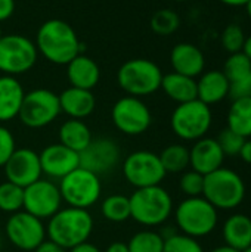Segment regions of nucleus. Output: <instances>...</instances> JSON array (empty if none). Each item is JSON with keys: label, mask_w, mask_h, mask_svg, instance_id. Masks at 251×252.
Returning <instances> with one entry per match:
<instances>
[{"label": "nucleus", "mask_w": 251, "mask_h": 252, "mask_svg": "<svg viewBox=\"0 0 251 252\" xmlns=\"http://www.w3.org/2000/svg\"><path fill=\"white\" fill-rule=\"evenodd\" d=\"M34 44L44 59L56 65H67L81 53L77 32L62 19L44 21L37 31Z\"/></svg>", "instance_id": "f257e3e1"}, {"label": "nucleus", "mask_w": 251, "mask_h": 252, "mask_svg": "<svg viewBox=\"0 0 251 252\" xmlns=\"http://www.w3.org/2000/svg\"><path fill=\"white\" fill-rule=\"evenodd\" d=\"M93 230V219L87 210L61 208L49 219L46 235L49 239L65 250H71L83 242H87Z\"/></svg>", "instance_id": "f03ea898"}, {"label": "nucleus", "mask_w": 251, "mask_h": 252, "mask_svg": "<svg viewBox=\"0 0 251 252\" xmlns=\"http://www.w3.org/2000/svg\"><path fill=\"white\" fill-rule=\"evenodd\" d=\"M129 201L130 217L146 227L163 224L173 211V199L160 185L136 189Z\"/></svg>", "instance_id": "7ed1b4c3"}, {"label": "nucleus", "mask_w": 251, "mask_h": 252, "mask_svg": "<svg viewBox=\"0 0 251 252\" xmlns=\"http://www.w3.org/2000/svg\"><path fill=\"white\" fill-rule=\"evenodd\" d=\"M163 72L160 66L143 58L124 62L117 72V83L127 96L143 97L155 93L161 87Z\"/></svg>", "instance_id": "20e7f679"}, {"label": "nucleus", "mask_w": 251, "mask_h": 252, "mask_svg": "<svg viewBox=\"0 0 251 252\" xmlns=\"http://www.w3.org/2000/svg\"><path fill=\"white\" fill-rule=\"evenodd\" d=\"M203 196L216 210H234L246 198V185L238 173L220 167L204 176Z\"/></svg>", "instance_id": "39448f33"}, {"label": "nucleus", "mask_w": 251, "mask_h": 252, "mask_svg": "<svg viewBox=\"0 0 251 252\" xmlns=\"http://www.w3.org/2000/svg\"><path fill=\"white\" fill-rule=\"evenodd\" d=\"M175 217L182 233L194 239L210 235L217 226V210L204 196L182 201L176 208Z\"/></svg>", "instance_id": "423d86ee"}, {"label": "nucleus", "mask_w": 251, "mask_h": 252, "mask_svg": "<svg viewBox=\"0 0 251 252\" xmlns=\"http://www.w3.org/2000/svg\"><path fill=\"white\" fill-rule=\"evenodd\" d=\"M213 114L209 105L198 99L179 103L172 114V130L183 140H200L210 130Z\"/></svg>", "instance_id": "0eeeda50"}, {"label": "nucleus", "mask_w": 251, "mask_h": 252, "mask_svg": "<svg viewBox=\"0 0 251 252\" xmlns=\"http://www.w3.org/2000/svg\"><path fill=\"white\" fill-rule=\"evenodd\" d=\"M58 188L62 196V202H67L68 207L81 210H87L95 205L102 192L99 176L81 167L61 179Z\"/></svg>", "instance_id": "6e6552de"}, {"label": "nucleus", "mask_w": 251, "mask_h": 252, "mask_svg": "<svg viewBox=\"0 0 251 252\" xmlns=\"http://www.w3.org/2000/svg\"><path fill=\"white\" fill-rule=\"evenodd\" d=\"M59 114V96L47 89H36L25 93L18 118L25 127L41 128L53 123Z\"/></svg>", "instance_id": "1a4fd4ad"}, {"label": "nucleus", "mask_w": 251, "mask_h": 252, "mask_svg": "<svg viewBox=\"0 0 251 252\" xmlns=\"http://www.w3.org/2000/svg\"><path fill=\"white\" fill-rule=\"evenodd\" d=\"M37 61L36 44L21 35L7 34L0 37V72L3 75H19L30 71Z\"/></svg>", "instance_id": "9d476101"}, {"label": "nucleus", "mask_w": 251, "mask_h": 252, "mask_svg": "<svg viewBox=\"0 0 251 252\" xmlns=\"http://www.w3.org/2000/svg\"><path fill=\"white\" fill-rule=\"evenodd\" d=\"M123 174L132 186L141 189L158 186L164 180L167 173L163 168V164L157 154L149 151H138L130 154L124 159Z\"/></svg>", "instance_id": "9b49d317"}, {"label": "nucleus", "mask_w": 251, "mask_h": 252, "mask_svg": "<svg viewBox=\"0 0 251 252\" xmlns=\"http://www.w3.org/2000/svg\"><path fill=\"white\" fill-rule=\"evenodd\" d=\"M111 118L117 130L127 136H138L145 133L152 121L149 108L141 97L124 96L118 99L111 111Z\"/></svg>", "instance_id": "f8f14e48"}, {"label": "nucleus", "mask_w": 251, "mask_h": 252, "mask_svg": "<svg viewBox=\"0 0 251 252\" xmlns=\"http://www.w3.org/2000/svg\"><path fill=\"white\" fill-rule=\"evenodd\" d=\"M4 232L10 244L22 251H36V248L46 241L43 221L27 211L13 213L6 221Z\"/></svg>", "instance_id": "ddd939ff"}, {"label": "nucleus", "mask_w": 251, "mask_h": 252, "mask_svg": "<svg viewBox=\"0 0 251 252\" xmlns=\"http://www.w3.org/2000/svg\"><path fill=\"white\" fill-rule=\"evenodd\" d=\"M62 196L59 188L49 180H37L24 189V211L44 220L61 210Z\"/></svg>", "instance_id": "4468645a"}, {"label": "nucleus", "mask_w": 251, "mask_h": 252, "mask_svg": "<svg viewBox=\"0 0 251 252\" xmlns=\"http://www.w3.org/2000/svg\"><path fill=\"white\" fill-rule=\"evenodd\" d=\"M7 182L25 189L41 179L40 157L33 149H15L12 157L3 165Z\"/></svg>", "instance_id": "2eb2a0df"}, {"label": "nucleus", "mask_w": 251, "mask_h": 252, "mask_svg": "<svg viewBox=\"0 0 251 252\" xmlns=\"http://www.w3.org/2000/svg\"><path fill=\"white\" fill-rule=\"evenodd\" d=\"M120 149L111 139H96L78 154L80 167L95 173L96 176L109 173L115 168L120 161Z\"/></svg>", "instance_id": "dca6fc26"}, {"label": "nucleus", "mask_w": 251, "mask_h": 252, "mask_svg": "<svg viewBox=\"0 0 251 252\" xmlns=\"http://www.w3.org/2000/svg\"><path fill=\"white\" fill-rule=\"evenodd\" d=\"M41 173L52 179H64L67 174L80 167V157L77 152L68 149L61 143L50 145L38 154Z\"/></svg>", "instance_id": "f3484780"}, {"label": "nucleus", "mask_w": 251, "mask_h": 252, "mask_svg": "<svg viewBox=\"0 0 251 252\" xmlns=\"http://www.w3.org/2000/svg\"><path fill=\"white\" fill-rule=\"evenodd\" d=\"M225 154L222 152L216 139L203 137L195 140V145L189 151V165L194 171L207 176L222 167Z\"/></svg>", "instance_id": "a211bd4d"}, {"label": "nucleus", "mask_w": 251, "mask_h": 252, "mask_svg": "<svg viewBox=\"0 0 251 252\" xmlns=\"http://www.w3.org/2000/svg\"><path fill=\"white\" fill-rule=\"evenodd\" d=\"M173 71L186 77H200L206 68V56L200 47L192 43H178L170 53Z\"/></svg>", "instance_id": "6ab92c4d"}, {"label": "nucleus", "mask_w": 251, "mask_h": 252, "mask_svg": "<svg viewBox=\"0 0 251 252\" xmlns=\"http://www.w3.org/2000/svg\"><path fill=\"white\" fill-rule=\"evenodd\" d=\"M229 96V80L223 71H206L197 80V99L206 105H215Z\"/></svg>", "instance_id": "aec40b11"}, {"label": "nucleus", "mask_w": 251, "mask_h": 252, "mask_svg": "<svg viewBox=\"0 0 251 252\" xmlns=\"http://www.w3.org/2000/svg\"><path fill=\"white\" fill-rule=\"evenodd\" d=\"M67 78L71 87L92 90L99 83L101 69L92 58L80 53L67 63Z\"/></svg>", "instance_id": "412c9836"}, {"label": "nucleus", "mask_w": 251, "mask_h": 252, "mask_svg": "<svg viewBox=\"0 0 251 252\" xmlns=\"http://www.w3.org/2000/svg\"><path fill=\"white\" fill-rule=\"evenodd\" d=\"M61 111L70 118L83 120L89 117L96 106V99L92 90H84L78 87H68L59 94Z\"/></svg>", "instance_id": "4be33fe9"}, {"label": "nucleus", "mask_w": 251, "mask_h": 252, "mask_svg": "<svg viewBox=\"0 0 251 252\" xmlns=\"http://www.w3.org/2000/svg\"><path fill=\"white\" fill-rule=\"evenodd\" d=\"M25 92L21 83L12 75L0 77V123L18 117Z\"/></svg>", "instance_id": "5701e85b"}, {"label": "nucleus", "mask_w": 251, "mask_h": 252, "mask_svg": "<svg viewBox=\"0 0 251 252\" xmlns=\"http://www.w3.org/2000/svg\"><path fill=\"white\" fill-rule=\"evenodd\" d=\"M160 89H163V92L178 103H185L197 99V80L178 74L175 71L163 75Z\"/></svg>", "instance_id": "b1692460"}, {"label": "nucleus", "mask_w": 251, "mask_h": 252, "mask_svg": "<svg viewBox=\"0 0 251 252\" xmlns=\"http://www.w3.org/2000/svg\"><path fill=\"white\" fill-rule=\"evenodd\" d=\"M223 239L228 247L243 251L251 245V219L244 214H234L223 224Z\"/></svg>", "instance_id": "393cba45"}, {"label": "nucleus", "mask_w": 251, "mask_h": 252, "mask_svg": "<svg viewBox=\"0 0 251 252\" xmlns=\"http://www.w3.org/2000/svg\"><path fill=\"white\" fill-rule=\"evenodd\" d=\"M92 142V133L83 120L70 118L59 128V143L80 154Z\"/></svg>", "instance_id": "a878e982"}, {"label": "nucleus", "mask_w": 251, "mask_h": 252, "mask_svg": "<svg viewBox=\"0 0 251 252\" xmlns=\"http://www.w3.org/2000/svg\"><path fill=\"white\" fill-rule=\"evenodd\" d=\"M228 128L238 133L244 139L251 137V97L232 100L228 111Z\"/></svg>", "instance_id": "bb28decb"}, {"label": "nucleus", "mask_w": 251, "mask_h": 252, "mask_svg": "<svg viewBox=\"0 0 251 252\" xmlns=\"http://www.w3.org/2000/svg\"><path fill=\"white\" fill-rule=\"evenodd\" d=\"M158 157L166 173H182L189 165V149L183 145H170Z\"/></svg>", "instance_id": "cd10ccee"}, {"label": "nucleus", "mask_w": 251, "mask_h": 252, "mask_svg": "<svg viewBox=\"0 0 251 252\" xmlns=\"http://www.w3.org/2000/svg\"><path fill=\"white\" fill-rule=\"evenodd\" d=\"M102 216L112 223H123L130 219V201L124 195H111L101 205Z\"/></svg>", "instance_id": "c85d7f7f"}, {"label": "nucleus", "mask_w": 251, "mask_h": 252, "mask_svg": "<svg viewBox=\"0 0 251 252\" xmlns=\"http://www.w3.org/2000/svg\"><path fill=\"white\" fill-rule=\"evenodd\" d=\"M179 25H180V18L172 9H160V10H157L151 16V21H149L151 30L157 35H161V37L172 35L173 32L178 31Z\"/></svg>", "instance_id": "c756f323"}, {"label": "nucleus", "mask_w": 251, "mask_h": 252, "mask_svg": "<svg viewBox=\"0 0 251 252\" xmlns=\"http://www.w3.org/2000/svg\"><path fill=\"white\" fill-rule=\"evenodd\" d=\"M127 247H129V252H163L164 239L157 232L142 230L135 236H132Z\"/></svg>", "instance_id": "7c9ffc66"}, {"label": "nucleus", "mask_w": 251, "mask_h": 252, "mask_svg": "<svg viewBox=\"0 0 251 252\" xmlns=\"http://www.w3.org/2000/svg\"><path fill=\"white\" fill-rule=\"evenodd\" d=\"M24 207V189L10 183H0V210L4 213H18Z\"/></svg>", "instance_id": "2f4dec72"}, {"label": "nucleus", "mask_w": 251, "mask_h": 252, "mask_svg": "<svg viewBox=\"0 0 251 252\" xmlns=\"http://www.w3.org/2000/svg\"><path fill=\"white\" fill-rule=\"evenodd\" d=\"M223 74L231 81L244 78L251 74V61L244 52L231 53L223 65Z\"/></svg>", "instance_id": "473e14b6"}, {"label": "nucleus", "mask_w": 251, "mask_h": 252, "mask_svg": "<svg viewBox=\"0 0 251 252\" xmlns=\"http://www.w3.org/2000/svg\"><path fill=\"white\" fill-rule=\"evenodd\" d=\"M246 32L243 30V27H240L238 24H229L225 27L223 32H222V46L226 52L231 53H237V52H243L244 43H246Z\"/></svg>", "instance_id": "72a5a7b5"}, {"label": "nucleus", "mask_w": 251, "mask_h": 252, "mask_svg": "<svg viewBox=\"0 0 251 252\" xmlns=\"http://www.w3.org/2000/svg\"><path fill=\"white\" fill-rule=\"evenodd\" d=\"M163 252H204V250L197 239L183 233H175L173 236L164 239Z\"/></svg>", "instance_id": "f704fd0d"}, {"label": "nucleus", "mask_w": 251, "mask_h": 252, "mask_svg": "<svg viewBox=\"0 0 251 252\" xmlns=\"http://www.w3.org/2000/svg\"><path fill=\"white\" fill-rule=\"evenodd\" d=\"M216 140H217V143H219L222 152L225 154V157H226V155H231V157L240 155L241 148H243V145H244V142H246V139H244L243 136H240L238 133L232 131V130L228 128V127H226L225 130L220 131V134L217 136Z\"/></svg>", "instance_id": "c9c22d12"}, {"label": "nucleus", "mask_w": 251, "mask_h": 252, "mask_svg": "<svg viewBox=\"0 0 251 252\" xmlns=\"http://www.w3.org/2000/svg\"><path fill=\"white\" fill-rule=\"evenodd\" d=\"M180 190L188 196V198H194V196H203V190H204V176L191 170L183 173V176L180 177L179 182Z\"/></svg>", "instance_id": "e433bc0d"}, {"label": "nucleus", "mask_w": 251, "mask_h": 252, "mask_svg": "<svg viewBox=\"0 0 251 252\" xmlns=\"http://www.w3.org/2000/svg\"><path fill=\"white\" fill-rule=\"evenodd\" d=\"M15 139L13 134L3 126H0V167H3L7 159L15 152Z\"/></svg>", "instance_id": "4c0bfd02"}, {"label": "nucleus", "mask_w": 251, "mask_h": 252, "mask_svg": "<svg viewBox=\"0 0 251 252\" xmlns=\"http://www.w3.org/2000/svg\"><path fill=\"white\" fill-rule=\"evenodd\" d=\"M229 97L232 100L251 97V74L229 83Z\"/></svg>", "instance_id": "58836bf2"}, {"label": "nucleus", "mask_w": 251, "mask_h": 252, "mask_svg": "<svg viewBox=\"0 0 251 252\" xmlns=\"http://www.w3.org/2000/svg\"><path fill=\"white\" fill-rule=\"evenodd\" d=\"M15 10V0H0V22L9 19Z\"/></svg>", "instance_id": "ea45409f"}, {"label": "nucleus", "mask_w": 251, "mask_h": 252, "mask_svg": "<svg viewBox=\"0 0 251 252\" xmlns=\"http://www.w3.org/2000/svg\"><path fill=\"white\" fill-rule=\"evenodd\" d=\"M34 252H68V250L62 248L61 245H58V244H55V242H52V241L49 239V241H43V242L36 248V251Z\"/></svg>", "instance_id": "a19ab883"}, {"label": "nucleus", "mask_w": 251, "mask_h": 252, "mask_svg": "<svg viewBox=\"0 0 251 252\" xmlns=\"http://www.w3.org/2000/svg\"><path fill=\"white\" fill-rule=\"evenodd\" d=\"M68 252H101V251H99V248H98V247H95L93 244H90V242H83V244H80V245H77V247H74V248L68 250Z\"/></svg>", "instance_id": "79ce46f5"}, {"label": "nucleus", "mask_w": 251, "mask_h": 252, "mask_svg": "<svg viewBox=\"0 0 251 252\" xmlns=\"http://www.w3.org/2000/svg\"><path fill=\"white\" fill-rule=\"evenodd\" d=\"M240 157L243 158L244 162L251 164V139H246V142H244V145L241 148Z\"/></svg>", "instance_id": "37998d69"}, {"label": "nucleus", "mask_w": 251, "mask_h": 252, "mask_svg": "<svg viewBox=\"0 0 251 252\" xmlns=\"http://www.w3.org/2000/svg\"><path fill=\"white\" fill-rule=\"evenodd\" d=\"M105 252H129V247L123 242H114L105 250Z\"/></svg>", "instance_id": "c03bdc74"}, {"label": "nucleus", "mask_w": 251, "mask_h": 252, "mask_svg": "<svg viewBox=\"0 0 251 252\" xmlns=\"http://www.w3.org/2000/svg\"><path fill=\"white\" fill-rule=\"evenodd\" d=\"M219 1H222V3L226 4V6L240 7V6H246V3H247L249 0H219Z\"/></svg>", "instance_id": "a18cd8bd"}, {"label": "nucleus", "mask_w": 251, "mask_h": 252, "mask_svg": "<svg viewBox=\"0 0 251 252\" xmlns=\"http://www.w3.org/2000/svg\"><path fill=\"white\" fill-rule=\"evenodd\" d=\"M243 52L250 58V61H251V34L250 35H247V38H246V43H244Z\"/></svg>", "instance_id": "49530a36"}, {"label": "nucleus", "mask_w": 251, "mask_h": 252, "mask_svg": "<svg viewBox=\"0 0 251 252\" xmlns=\"http://www.w3.org/2000/svg\"><path fill=\"white\" fill-rule=\"evenodd\" d=\"M212 252H241V251H237V250H234V248H231V247H228V245H225V247H219V248H215Z\"/></svg>", "instance_id": "de8ad7c7"}, {"label": "nucleus", "mask_w": 251, "mask_h": 252, "mask_svg": "<svg viewBox=\"0 0 251 252\" xmlns=\"http://www.w3.org/2000/svg\"><path fill=\"white\" fill-rule=\"evenodd\" d=\"M246 10H247V15H249V18L251 19V0H249V1L246 3Z\"/></svg>", "instance_id": "09e8293b"}, {"label": "nucleus", "mask_w": 251, "mask_h": 252, "mask_svg": "<svg viewBox=\"0 0 251 252\" xmlns=\"http://www.w3.org/2000/svg\"><path fill=\"white\" fill-rule=\"evenodd\" d=\"M241 252H251V245H250V247H247L246 250H243V251H241Z\"/></svg>", "instance_id": "8fccbe9b"}, {"label": "nucleus", "mask_w": 251, "mask_h": 252, "mask_svg": "<svg viewBox=\"0 0 251 252\" xmlns=\"http://www.w3.org/2000/svg\"><path fill=\"white\" fill-rule=\"evenodd\" d=\"M175 1H188V0H175Z\"/></svg>", "instance_id": "3c124183"}, {"label": "nucleus", "mask_w": 251, "mask_h": 252, "mask_svg": "<svg viewBox=\"0 0 251 252\" xmlns=\"http://www.w3.org/2000/svg\"><path fill=\"white\" fill-rule=\"evenodd\" d=\"M1 35H3V34H1V28H0V37H1Z\"/></svg>", "instance_id": "603ef678"}, {"label": "nucleus", "mask_w": 251, "mask_h": 252, "mask_svg": "<svg viewBox=\"0 0 251 252\" xmlns=\"http://www.w3.org/2000/svg\"><path fill=\"white\" fill-rule=\"evenodd\" d=\"M0 247H1V239H0Z\"/></svg>", "instance_id": "864d4df0"}]
</instances>
